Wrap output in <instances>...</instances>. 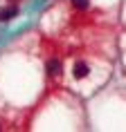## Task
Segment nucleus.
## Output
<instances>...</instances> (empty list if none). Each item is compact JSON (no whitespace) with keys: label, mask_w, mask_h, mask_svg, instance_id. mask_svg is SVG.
<instances>
[{"label":"nucleus","mask_w":126,"mask_h":132,"mask_svg":"<svg viewBox=\"0 0 126 132\" xmlns=\"http://www.w3.org/2000/svg\"><path fill=\"white\" fill-rule=\"evenodd\" d=\"M88 72H90V67H88L83 61H77V63H74V67H72V76H74V78H86V76H88Z\"/></svg>","instance_id":"1"},{"label":"nucleus","mask_w":126,"mask_h":132,"mask_svg":"<svg viewBox=\"0 0 126 132\" xmlns=\"http://www.w3.org/2000/svg\"><path fill=\"white\" fill-rule=\"evenodd\" d=\"M47 72L52 74V76H56V74L61 72V61H56V58H52V61L47 63Z\"/></svg>","instance_id":"2"},{"label":"nucleus","mask_w":126,"mask_h":132,"mask_svg":"<svg viewBox=\"0 0 126 132\" xmlns=\"http://www.w3.org/2000/svg\"><path fill=\"white\" fill-rule=\"evenodd\" d=\"M16 14H18V9H16V7H11V9H5V11L0 14V18H2V20H9V18H14Z\"/></svg>","instance_id":"3"},{"label":"nucleus","mask_w":126,"mask_h":132,"mask_svg":"<svg viewBox=\"0 0 126 132\" xmlns=\"http://www.w3.org/2000/svg\"><path fill=\"white\" fill-rule=\"evenodd\" d=\"M72 5H74L77 9H86L88 7V0H72Z\"/></svg>","instance_id":"4"}]
</instances>
